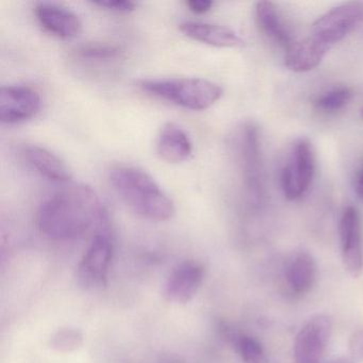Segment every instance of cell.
Returning <instances> with one entry per match:
<instances>
[{"mask_svg":"<svg viewBox=\"0 0 363 363\" xmlns=\"http://www.w3.org/2000/svg\"><path fill=\"white\" fill-rule=\"evenodd\" d=\"M356 190L359 196L363 199V165L359 172L358 177H357Z\"/></svg>","mask_w":363,"mask_h":363,"instance_id":"484cf974","label":"cell"},{"mask_svg":"<svg viewBox=\"0 0 363 363\" xmlns=\"http://www.w3.org/2000/svg\"><path fill=\"white\" fill-rule=\"evenodd\" d=\"M340 238L344 267L352 277H359L363 271L362 229L356 208H345L342 213Z\"/></svg>","mask_w":363,"mask_h":363,"instance_id":"9c48e42d","label":"cell"},{"mask_svg":"<svg viewBox=\"0 0 363 363\" xmlns=\"http://www.w3.org/2000/svg\"><path fill=\"white\" fill-rule=\"evenodd\" d=\"M203 267L193 261H186L178 265L164 286V296L169 303L184 305L193 301L203 281Z\"/></svg>","mask_w":363,"mask_h":363,"instance_id":"30bf717a","label":"cell"},{"mask_svg":"<svg viewBox=\"0 0 363 363\" xmlns=\"http://www.w3.org/2000/svg\"><path fill=\"white\" fill-rule=\"evenodd\" d=\"M330 48L310 35L301 41H293L286 50L284 65L295 73H303L315 69L322 62Z\"/></svg>","mask_w":363,"mask_h":363,"instance_id":"4fadbf2b","label":"cell"},{"mask_svg":"<svg viewBox=\"0 0 363 363\" xmlns=\"http://www.w3.org/2000/svg\"><path fill=\"white\" fill-rule=\"evenodd\" d=\"M352 99V92L347 88H337L320 96L315 107L325 112H335L347 105Z\"/></svg>","mask_w":363,"mask_h":363,"instance_id":"44dd1931","label":"cell"},{"mask_svg":"<svg viewBox=\"0 0 363 363\" xmlns=\"http://www.w3.org/2000/svg\"><path fill=\"white\" fill-rule=\"evenodd\" d=\"M95 5L106 8L110 11L118 12V13H129L137 7V4L130 0H105V1H97Z\"/></svg>","mask_w":363,"mask_h":363,"instance_id":"603a6c76","label":"cell"},{"mask_svg":"<svg viewBox=\"0 0 363 363\" xmlns=\"http://www.w3.org/2000/svg\"><path fill=\"white\" fill-rule=\"evenodd\" d=\"M316 279V263L313 257L301 252L293 257L286 267V281L293 292L305 294L309 292Z\"/></svg>","mask_w":363,"mask_h":363,"instance_id":"e0dca14e","label":"cell"},{"mask_svg":"<svg viewBox=\"0 0 363 363\" xmlns=\"http://www.w3.org/2000/svg\"><path fill=\"white\" fill-rule=\"evenodd\" d=\"M362 18L363 7L360 4H344L318 18L312 25L311 35L331 48L350 35Z\"/></svg>","mask_w":363,"mask_h":363,"instance_id":"52a82bcc","label":"cell"},{"mask_svg":"<svg viewBox=\"0 0 363 363\" xmlns=\"http://www.w3.org/2000/svg\"><path fill=\"white\" fill-rule=\"evenodd\" d=\"M348 348H350V354L354 359L363 361V329L357 330L350 337Z\"/></svg>","mask_w":363,"mask_h":363,"instance_id":"cb8c5ba5","label":"cell"},{"mask_svg":"<svg viewBox=\"0 0 363 363\" xmlns=\"http://www.w3.org/2000/svg\"><path fill=\"white\" fill-rule=\"evenodd\" d=\"M24 156L42 176L52 182H67L72 178L71 169L57 155L42 146L26 145Z\"/></svg>","mask_w":363,"mask_h":363,"instance_id":"2e32d148","label":"cell"},{"mask_svg":"<svg viewBox=\"0 0 363 363\" xmlns=\"http://www.w3.org/2000/svg\"><path fill=\"white\" fill-rule=\"evenodd\" d=\"M41 107V95L31 86H8L0 90V121L5 124L31 120Z\"/></svg>","mask_w":363,"mask_h":363,"instance_id":"ba28073f","label":"cell"},{"mask_svg":"<svg viewBox=\"0 0 363 363\" xmlns=\"http://www.w3.org/2000/svg\"><path fill=\"white\" fill-rule=\"evenodd\" d=\"M329 363H354V361L352 360V359L348 358H339L335 359V360L331 361V362Z\"/></svg>","mask_w":363,"mask_h":363,"instance_id":"4316f807","label":"cell"},{"mask_svg":"<svg viewBox=\"0 0 363 363\" xmlns=\"http://www.w3.org/2000/svg\"><path fill=\"white\" fill-rule=\"evenodd\" d=\"M139 86L152 96L193 111L209 109L224 93L222 86L203 78L144 79Z\"/></svg>","mask_w":363,"mask_h":363,"instance_id":"3957f363","label":"cell"},{"mask_svg":"<svg viewBox=\"0 0 363 363\" xmlns=\"http://www.w3.org/2000/svg\"><path fill=\"white\" fill-rule=\"evenodd\" d=\"M105 218V207L96 192L86 184H73L41 203L37 226L48 239L65 241L82 237Z\"/></svg>","mask_w":363,"mask_h":363,"instance_id":"6da1fadb","label":"cell"},{"mask_svg":"<svg viewBox=\"0 0 363 363\" xmlns=\"http://www.w3.org/2000/svg\"><path fill=\"white\" fill-rule=\"evenodd\" d=\"M186 6L193 13L203 14L211 9L213 3L210 0H190L186 3Z\"/></svg>","mask_w":363,"mask_h":363,"instance_id":"d4e9b609","label":"cell"},{"mask_svg":"<svg viewBox=\"0 0 363 363\" xmlns=\"http://www.w3.org/2000/svg\"><path fill=\"white\" fill-rule=\"evenodd\" d=\"M315 173V156L307 140H298L293 146L288 162L282 169L281 184L289 201L301 199L309 190Z\"/></svg>","mask_w":363,"mask_h":363,"instance_id":"277c9868","label":"cell"},{"mask_svg":"<svg viewBox=\"0 0 363 363\" xmlns=\"http://www.w3.org/2000/svg\"><path fill=\"white\" fill-rule=\"evenodd\" d=\"M110 182L135 213L152 222H167L175 214V203L154 177L137 167H118Z\"/></svg>","mask_w":363,"mask_h":363,"instance_id":"7a4b0ae2","label":"cell"},{"mask_svg":"<svg viewBox=\"0 0 363 363\" xmlns=\"http://www.w3.org/2000/svg\"><path fill=\"white\" fill-rule=\"evenodd\" d=\"M120 50L118 46L110 44H89L80 48L79 55L90 60H108L118 56Z\"/></svg>","mask_w":363,"mask_h":363,"instance_id":"7402d4cb","label":"cell"},{"mask_svg":"<svg viewBox=\"0 0 363 363\" xmlns=\"http://www.w3.org/2000/svg\"><path fill=\"white\" fill-rule=\"evenodd\" d=\"M361 116H362V118H363V111H362V114H361Z\"/></svg>","mask_w":363,"mask_h":363,"instance_id":"83f0119b","label":"cell"},{"mask_svg":"<svg viewBox=\"0 0 363 363\" xmlns=\"http://www.w3.org/2000/svg\"><path fill=\"white\" fill-rule=\"evenodd\" d=\"M35 13L45 30L61 39H73L82 33V20L69 8L56 4L40 3L35 7Z\"/></svg>","mask_w":363,"mask_h":363,"instance_id":"8fae6325","label":"cell"},{"mask_svg":"<svg viewBox=\"0 0 363 363\" xmlns=\"http://www.w3.org/2000/svg\"><path fill=\"white\" fill-rule=\"evenodd\" d=\"M333 320L327 314L312 316L295 337V363L322 362L333 335Z\"/></svg>","mask_w":363,"mask_h":363,"instance_id":"8992f818","label":"cell"},{"mask_svg":"<svg viewBox=\"0 0 363 363\" xmlns=\"http://www.w3.org/2000/svg\"><path fill=\"white\" fill-rule=\"evenodd\" d=\"M186 37L214 48H233L243 45L241 38L228 27L201 22H184L179 26Z\"/></svg>","mask_w":363,"mask_h":363,"instance_id":"9a60e30c","label":"cell"},{"mask_svg":"<svg viewBox=\"0 0 363 363\" xmlns=\"http://www.w3.org/2000/svg\"><path fill=\"white\" fill-rule=\"evenodd\" d=\"M256 20L261 33L282 48L293 43L290 33L280 21L275 5L269 1H260L256 6Z\"/></svg>","mask_w":363,"mask_h":363,"instance_id":"ac0fdd59","label":"cell"},{"mask_svg":"<svg viewBox=\"0 0 363 363\" xmlns=\"http://www.w3.org/2000/svg\"><path fill=\"white\" fill-rule=\"evenodd\" d=\"M241 157L246 189L252 196L260 197L262 189L260 143L258 127L252 123L243 127L241 135Z\"/></svg>","mask_w":363,"mask_h":363,"instance_id":"7c38bea8","label":"cell"},{"mask_svg":"<svg viewBox=\"0 0 363 363\" xmlns=\"http://www.w3.org/2000/svg\"><path fill=\"white\" fill-rule=\"evenodd\" d=\"M157 152L169 163H182L193 155V143L184 128L175 123H167L157 139Z\"/></svg>","mask_w":363,"mask_h":363,"instance_id":"5bb4252c","label":"cell"},{"mask_svg":"<svg viewBox=\"0 0 363 363\" xmlns=\"http://www.w3.org/2000/svg\"><path fill=\"white\" fill-rule=\"evenodd\" d=\"M233 344L244 363H269L262 345L254 337L238 333Z\"/></svg>","mask_w":363,"mask_h":363,"instance_id":"ffe728a7","label":"cell"},{"mask_svg":"<svg viewBox=\"0 0 363 363\" xmlns=\"http://www.w3.org/2000/svg\"><path fill=\"white\" fill-rule=\"evenodd\" d=\"M113 257V245L103 233L94 235L77 267V281L84 290L107 286L108 274Z\"/></svg>","mask_w":363,"mask_h":363,"instance_id":"5b68a950","label":"cell"},{"mask_svg":"<svg viewBox=\"0 0 363 363\" xmlns=\"http://www.w3.org/2000/svg\"><path fill=\"white\" fill-rule=\"evenodd\" d=\"M84 337L82 330L73 327H63L50 335L48 345L55 352L69 354L84 345Z\"/></svg>","mask_w":363,"mask_h":363,"instance_id":"d6986e66","label":"cell"}]
</instances>
